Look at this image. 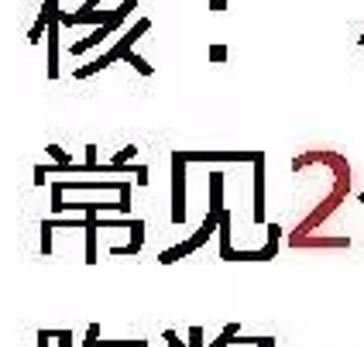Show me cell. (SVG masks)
<instances>
[{
	"instance_id": "1",
	"label": "cell",
	"mask_w": 364,
	"mask_h": 347,
	"mask_svg": "<svg viewBox=\"0 0 364 347\" xmlns=\"http://www.w3.org/2000/svg\"><path fill=\"white\" fill-rule=\"evenodd\" d=\"M186 151H172V224L186 220Z\"/></svg>"
},
{
	"instance_id": "2",
	"label": "cell",
	"mask_w": 364,
	"mask_h": 347,
	"mask_svg": "<svg viewBox=\"0 0 364 347\" xmlns=\"http://www.w3.org/2000/svg\"><path fill=\"white\" fill-rule=\"evenodd\" d=\"M134 7H138V0H124L121 7H117V14H114V21H107V24H97V31H93V35H86V38H82V41H76V45H73L69 52H73V55H82L86 48H93V45H100V41L107 38L110 31H117V28H121L124 21H127V14H131Z\"/></svg>"
},
{
	"instance_id": "3",
	"label": "cell",
	"mask_w": 364,
	"mask_h": 347,
	"mask_svg": "<svg viewBox=\"0 0 364 347\" xmlns=\"http://www.w3.org/2000/svg\"><path fill=\"white\" fill-rule=\"evenodd\" d=\"M189 162H255L258 151H186Z\"/></svg>"
},
{
	"instance_id": "4",
	"label": "cell",
	"mask_w": 364,
	"mask_h": 347,
	"mask_svg": "<svg viewBox=\"0 0 364 347\" xmlns=\"http://www.w3.org/2000/svg\"><path fill=\"white\" fill-rule=\"evenodd\" d=\"M255 224H264V151L255 159Z\"/></svg>"
},
{
	"instance_id": "5",
	"label": "cell",
	"mask_w": 364,
	"mask_h": 347,
	"mask_svg": "<svg viewBox=\"0 0 364 347\" xmlns=\"http://www.w3.org/2000/svg\"><path fill=\"white\" fill-rule=\"evenodd\" d=\"M127 227H131V241L124 247H110V255H138L141 251V245H144V220H127Z\"/></svg>"
},
{
	"instance_id": "6",
	"label": "cell",
	"mask_w": 364,
	"mask_h": 347,
	"mask_svg": "<svg viewBox=\"0 0 364 347\" xmlns=\"http://www.w3.org/2000/svg\"><path fill=\"white\" fill-rule=\"evenodd\" d=\"M48 80H59V21L48 24Z\"/></svg>"
},
{
	"instance_id": "7",
	"label": "cell",
	"mask_w": 364,
	"mask_h": 347,
	"mask_svg": "<svg viewBox=\"0 0 364 347\" xmlns=\"http://www.w3.org/2000/svg\"><path fill=\"white\" fill-rule=\"evenodd\" d=\"M223 172H210V213H223Z\"/></svg>"
},
{
	"instance_id": "8",
	"label": "cell",
	"mask_w": 364,
	"mask_h": 347,
	"mask_svg": "<svg viewBox=\"0 0 364 347\" xmlns=\"http://www.w3.org/2000/svg\"><path fill=\"white\" fill-rule=\"evenodd\" d=\"M237 333H241V327H237V324H227V327L220 330V337H217L213 344H206V347H227V344H234V337H237Z\"/></svg>"
},
{
	"instance_id": "9",
	"label": "cell",
	"mask_w": 364,
	"mask_h": 347,
	"mask_svg": "<svg viewBox=\"0 0 364 347\" xmlns=\"http://www.w3.org/2000/svg\"><path fill=\"white\" fill-rule=\"evenodd\" d=\"M124 62H131V65H134V69H138V73H141V76H151V73H155V69H151V65H148V62H144L141 55H134V52H131V48H127V52H124Z\"/></svg>"
},
{
	"instance_id": "10",
	"label": "cell",
	"mask_w": 364,
	"mask_h": 347,
	"mask_svg": "<svg viewBox=\"0 0 364 347\" xmlns=\"http://www.w3.org/2000/svg\"><path fill=\"white\" fill-rule=\"evenodd\" d=\"M52 230H55L52 220H45V224H41V255H45V258L52 255Z\"/></svg>"
},
{
	"instance_id": "11",
	"label": "cell",
	"mask_w": 364,
	"mask_h": 347,
	"mask_svg": "<svg viewBox=\"0 0 364 347\" xmlns=\"http://www.w3.org/2000/svg\"><path fill=\"white\" fill-rule=\"evenodd\" d=\"M97 341H100V327L90 324V330H86V344H80V347H97Z\"/></svg>"
},
{
	"instance_id": "12",
	"label": "cell",
	"mask_w": 364,
	"mask_h": 347,
	"mask_svg": "<svg viewBox=\"0 0 364 347\" xmlns=\"http://www.w3.org/2000/svg\"><path fill=\"white\" fill-rule=\"evenodd\" d=\"M134 155H138V148H134V144H127V148H121V151L114 155V162H131Z\"/></svg>"
},
{
	"instance_id": "13",
	"label": "cell",
	"mask_w": 364,
	"mask_h": 347,
	"mask_svg": "<svg viewBox=\"0 0 364 347\" xmlns=\"http://www.w3.org/2000/svg\"><path fill=\"white\" fill-rule=\"evenodd\" d=\"M210 59H213V62H227V45H210Z\"/></svg>"
},
{
	"instance_id": "14",
	"label": "cell",
	"mask_w": 364,
	"mask_h": 347,
	"mask_svg": "<svg viewBox=\"0 0 364 347\" xmlns=\"http://www.w3.org/2000/svg\"><path fill=\"white\" fill-rule=\"evenodd\" d=\"M165 344L168 347H189V344H182V337L176 333V330H165Z\"/></svg>"
},
{
	"instance_id": "15",
	"label": "cell",
	"mask_w": 364,
	"mask_h": 347,
	"mask_svg": "<svg viewBox=\"0 0 364 347\" xmlns=\"http://www.w3.org/2000/svg\"><path fill=\"white\" fill-rule=\"evenodd\" d=\"M55 341L59 347H73V330H55Z\"/></svg>"
},
{
	"instance_id": "16",
	"label": "cell",
	"mask_w": 364,
	"mask_h": 347,
	"mask_svg": "<svg viewBox=\"0 0 364 347\" xmlns=\"http://www.w3.org/2000/svg\"><path fill=\"white\" fill-rule=\"evenodd\" d=\"M189 347H203V327L189 330Z\"/></svg>"
},
{
	"instance_id": "17",
	"label": "cell",
	"mask_w": 364,
	"mask_h": 347,
	"mask_svg": "<svg viewBox=\"0 0 364 347\" xmlns=\"http://www.w3.org/2000/svg\"><path fill=\"white\" fill-rule=\"evenodd\" d=\"M48 341H55V330H38V347H48Z\"/></svg>"
},
{
	"instance_id": "18",
	"label": "cell",
	"mask_w": 364,
	"mask_h": 347,
	"mask_svg": "<svg viewBox=\"0 0 364 347\" xmlns=\"http://www.w3.org/2000/svg\"><path fill=\"white\" fill-rule=\"evenodd\" d=\"M45 176H48V169H45V165H35V186H45Z\"/></svg>"
},
{
	"instance_id": "19",
	"label": "cell",
	"mask_w": 364,
	"mask_h": 347,
	"mask_svg": "<svg viewBox=\"0 0 364 347\" xmlns=\"http://www.w3.org/2000/svg\"><path fill=\"white\" fill-rule=\"evenodd\" d=\"M134 183H138V186H148V183H151V179H148V165H141V169H138V176H134Z\"/></svg>"
},
{
	"instance_id": "20",
	"label": "cell",
	"mask_w": 364,
	"mask_h": 347,
	"mask_svg": "<svg viewBox=\"0 0 364 347\" xmlns=\"http://www.w3.org/2000/svg\"><path fill=\"white\" fill-rule=\"evenodd\" d=\"M210 7L213 11H227V0H210Z\"/></svg>"
},
{
	"instance_id": "21",
	"label": "cell",
	"mask_w": 364,
	"mask_h": 347,
	"mask_svg": "<svg viewBox=\"0 0 364 347\" xmlns=\"http://www.w3.org/2000/svg\"><path fill=\"white\" fill-rule=\"evenodd\" d=\"M255 347H275V337H264V341H258Z\"/></svg>"
},
{
	"instance_id": "22",
	"label": "cell",
	"mask_w": 364,
	"mask_h": 347,
	"mask_svg": "<svg viewBox=\"0 0 364 347\" xmlns=\"http://www.w3.org/2000/svg\"><path fill=\"white\" fill-rule=\"evenodd\" d=\"M361 48H364V35H361Z\"/></svg>"
},
{
	"instance_id": "23",
	"label": "cell",
	"mask_w": 364,
	"mask_h": 347,
	"mask_svg": "<svg viewBox=\"0 0 364 347\" xmlns=\"http://www.w3.org/2000/svg\"><path fill=\"white\" fill-rule=\"evenodd\" d=\"M361 203H364V193H361Z\"/></svg>"
}]
</instances>
